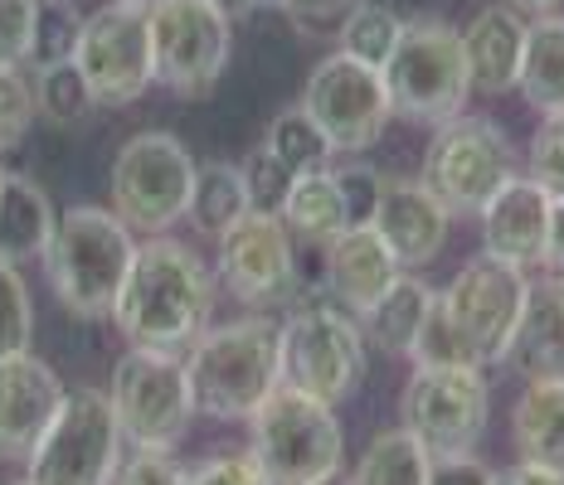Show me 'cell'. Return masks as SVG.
Segmentation results:
<instances>
[{"instance_id": "cell-45", "label": "cell", "mask_w": 564, "mask_h": 485, "mask_svg": "<svg viewBox=\"0 0 564 485\" xmlns=\"http://www.w3.org/2000/svg\"><path fill=\"white\" fill-rule=\"evenodd\" d=\"M555 277H564V199H555V209H550V233H545V263Z\"/></svg>"}, {"instance_id": "cell-19", "label": "cell", "mask_w": 564, "mask_h": 485, "mask_svg": "<svg viewBox=\"0 0 564 485\" xmlns=\"http://www.w3.org/2000/svg\"><path fill=\"white\" fill-rule=\"evenodd\" d=\"M448 209L429 195L419 180H384L380 209H375L370 229L380 233V243L394 253V263L404 272L429 267L448 243Z\"/></svg>"}, {"instance_id": "cell-52", "label": "cell", "mask_w": 564, "mask_h": 485, "mask_svg": "<svg viewBox=\"0 0 564 485\" xmlns=\"http://www.w3.org/2000/svg\"><path fill=\"white\" fill-rule=\"evenodd\" d=\"M10 485H30V481H10Z\"/></svg>"}, {"instance_id": "cell-28", "label": "cell", "mask_w": 564, "mask_h": 485, "mask_svg": "<svg viewBox=\"0 0 564 485\" xmlns=\"http://www.w3.org/2000/svg\"><path fill=\"white\" fill-rule=\"evenodd\" d=\"M243 214H249V195H243L239 165H229V161L195 165V185H191V205H185V219H191L199 233L219 239V233H225L229 223H239Z\"/></svg>"}, {"instance_id": "cell-49", "label": "cell", "mask_w": 564, "mask_h": 485, "mask_svg": "<svg viewBox=\"0 0 564 485\" xmlns=\"http://www.w3.org/2000/svg\"><path fill=\"white\" fill-rule=\"evenodd\" d=\"M117 5H137V10H151L156 0H117Z\"/></svg>"}, {"instance_id": "cell-21", "label": "cell", "mask_w": 564, "mask_h": 485, "mask_svg": "<svg viewBox=\"0 0 564 485\" xmlns=\"http://www.w3.org/2000/svg\"><path fill=\"white\" fill-rule=\"evenodd\" d=\"M463 58H467V78H473V88L491 92V98H501V92L516 88V78H521V54H525V20L516 5H481L473 15V25L463 34Z\"/></svg>"}, {"instance_id": "cell-35", "label": "cell", "mask_w": 564, "mask_h": 485, "mask_svg": "<svg viewBox=\"0 0 564 485\" xmlns=\"http://www.w3.org/2000/svg\"><path fill=\"white\" fill-rule=\"evenodd\" d=\"M525 165H531L525 180H535L550 199H564V112H550L545 122L535 126Z\"/></svg>"}, {"instance_id": "cell-22", "label": "cell", "mask_w": 564, "mask_h": 485, "mask_svg": "<svg viewBox=\"0 0 564 485\" xmlns=\"http://www.w3.org/2000/svg\"><path fill=\"white\" fill-rule=\"evenodd\" d=\"M507 364H516L525 378H564V277L555 272L525 287Z\"/></svg>"}, {"instance_id": "cell-50", "label": "cell", "mask_w": 564, "mask_h": 485, "mask_svg": "<svg viewBox=\"0 0 564 485\" xmlns=\"http://www.w3.org/2000/svg\"><path fill=\"white\" fill-rule=\"evenodd\" d=\"M258 5H278V0H258Z\"/></svg>"}, {"instance_id": "cell-8", "label": "cell", "mask_w": 564, "mask_h": 485, "mask_svg": "<svg viewBox=\"0 0 564 485\" xmlns=\"http://www.w3.org/2000/svg\"><path fill=\"white\" fill-rule=\"evenodd\" d=\"M507 180H516V146L491 117H453L423 151L419 185L448 214H481Z\"/></svg>"}, {"instance_id": "cell-23", "label": "cell", "mask_w": 564, "mask_h": 485, "mask_svg": "<svg viewBox=\"0 0 564 485\" xmlns=\"http://www.w3.org/2000/svg\"><path fill=\"white\" fill-rule=\"evenodd\" d=\"M54 223L58 219L50 195L25 175H6V185H0V263L25 267L34 257H44Z\"/></svg>"}, {"instance_id": "cell-51", "label": "cell", "mask_w": 564, "mask_h": 485, "mask_svg": "<svg viewBox=\"0 0 564 485\" xmlns=\"http://www.w3.org/2000/svg\"><path fill=\"white\" fill-rule=\"evenodd\" d=\"M0 185H6V165H0Z\"/></svg>"}, {"instance_id": "cell-42", "label": "cell", "mask_w": 564, "mask_h": 485, "mask_svg": "<svg viewBox=\"0 0 564 485\" xmlns=\"http://www.w3.org/2000/svg\"><path fill=\"white\" fill-rule=\"evenodd\" d=\"M360 0H278V10H288L302 25H332V20H346Z\"/></svg>"}, {"instance_id": "cell-33", "label": "cell", "mask_w": 564, "mask_h": 485, "mask_svg": "<svg viewBox=\"0 0 564 485\" xmlns=\"http://www.w3.org/2000/svg\"><path fill=\"white\" fill-rule=\"evenodd\" d=\"M34 112L54 126H78L93 112V92L74 64H54L34 74Z\"/></svg>"}, {"instance_id": "cell-12", "label": "cell", "mask_w": 564, "mask_h": 485, "mask_svg": "<svg viewBox=\"0 0 564 485\" xmlns=\"http://www.w3.org/2000/svg\"><path fill=\"white\" fill-rule=\"evenodd\" d=\"M195 161L171 132H141L122 141L112 161V214L132 233H171L185 219Z\"/></svg>"}, {"instance_id": "cell-40", "label": "cell", "mask_w": 564, "mask_h": 485, "mask_svg": "<svg viewBox=\"0 0 564 485\" xmlns=\"http://www.w3.org/2000/svg\"><path fill=\"white\" fill-rule=\"evenodd\" d=\"M185 485H268V481L249 452H229V456H209L195 471H185Z\"/></svg>"}, {"instance_id": "cell-37", "label": "cell", "mask_w": 564, "mask_h": 485, "mask_svg": "<svg viewBox=\"0 0 564 485\" xmlns=\"http://www.w3.org/2000/svg\"><path fill=\"white\" fill-rule=\"evenodd\" d=\"M239 175H243V195H249V209H258V214H278L282 199H288V189H292V180H297V175H292L278 156H268L263 146H258L253 156L239 165Z\"/></svg>"}, {"instance_id": "cell-15", "label": "cell", "mask_w": 564, "mask_h": 485, "mask_svg": "<svg viewBox=\"0 0 564 485\" xmlns=\"http://www.w3.org/2000/svg\"><path fill=\"white\" fill-rule=\"evenodd\" d=\"M74 68L84 74L93 108H127L156 82L151 74V34L147 10L137 5H102L84 20L74 49Z\"/></svg>"}, {"instance_id": "cell-46", "label": "cell", "mask_w": 564, "mask_h": 485, "mask_svg": "<svg viewBox=\"0 0 564 485\" xmlns=\"http://www.w3.org/2000/svg\"><path fill=\"white\" fill-rule=\"evenodd\" d=\"M205 5H215L219 15H225L229 25H234V20H243V15H249V10L258 5V0H205Z\"/></svg>"}, {"instance_id": "cell-36", "label": "cell", "mask_w": 564, "mask_h": 485, "mask_svg": "<svg viewBox=\"0 0 564 485\" xmlns=\"http://www.w3.org/2000/svg\"><path fill=\"white\" fill-rule=\"evenodd\" d=\"M34 117V82L20 68H0V156L30 136Z\"/></svg>"}, {"instance_id": "cell-30", "label": "cell", "mask_w": 564, "mask_h": 485, "mask_svg": "<svg viewBox=\"0 0 564 485\" xmlns=\"http://www.w3.org/2000/svg\"><path fill=\"white\" fill-rule=\"evenodd\" d=\"M78 34H84V15H78L74 0H34L25 64H34V74L54 64H74Z\"/></svg>"}, {"instance_id": "cell-5", "label": "cell", "mask_w": 564, "mask_h": 485, "mask_svg": "<svg viewBox=\"0 0 564 485\" xmlns=\"http://www.w3.org/2000/svg\"><path fill=\"white\" fill-rule=\"evenodd\" d=\"M525 272H516L497 257H473L443 291H433V306H438V321L453 340L457 364H473V370H487V364L507 360L511 335L521 326V306H525Z\"/></svg>"}, {"instance_id": "cell-6", "label": "cell", "mask_w": 564, "mask_h": 485, "mask_svg": "<svg viewBox=\"0 0 564 485\" xmlns=\"http://www.w3.org/2000/svg\"><path fill=\"white\" fill-rule=\"evenodd\" d=\"M380 78L390 92V112L423 126H443L463 117L467 92H473L463 40L443 20H409L394 54L384 58Z\"/></svg>"}, {"instance_id": "cell-32", "label": "cell", "mask_w": 564, "mask_h": 485, "mask_svg": "<svg viewBox=\"0 0 564 485\" xmlns=\"http://www.w3.org/2000/svg\"><path fill=\"white\" fill-rule=\"evenodd\" d=\"M263 151H268V156H278L292 175H316V170H326V161H332L326 136L316 132V122L302 108H288V112L273 117Z\"/></svg>"}, {"instance_id": "cell-31", "label": "cell", "mask_w": 564, "mask_h": 485, "mask_svg": "<svg viewBox=\"0 0 564 485\" xmlns=\"http://www.w3.org/2000/svg\"><path fill=\"white\" fill-rule=\"evenodd\" d=\"M399 34H404V20H399L394 10L360 0V5L340 20V49L336 54L356 58V64H366V68H384V58L394 54Z\"/></svg>"}, {"instance_id": "cell-13", "label": "cell", "mask_w": 564, "mask_h": 485, "mask_svg": "<svg viewBox=\"0 0 564 485\" xmlns=\"http://www.w3.org/2000/svg\"><path fill=\"white\" fill-rule=\"evenodd\" d=\"M151 74L175 98H209L229 64V20L205 0H156L147 10Z\"/></svg>"}, {"instance_id": "cell-25", "label": "cell", "mask_w": 564, "mask_h": 485, "mask_svg": "<svg viewBox=\"0 0 564 485\" xmlns=\"http://www.w3.org/2000/svg\"><path fill=\"white\" fill-rule=\"evenodd\" d=\"M516 88L535 112H564V15H540L525 25V54Z\"/></svg>"}, {"instance_id": "cell-11", "label": "cell", "mask_w": 564, "mask_h": 485, "mask_svg": "<svg viewBox=\"0 0 564 485\" xmlns=\"http://www.w3.org/2000/svg\"><path fill=\"white\" fill-rule=\"evenodd\" d=\"M487 398V374L473 364H414L399 398V418L433 461L473 456L491 412Z\"/></svg>"}, {"instance_id": "cell-44", "label": "cell", "mask_w": 564, "mask_h": 485, "mask_svg": "<svg viewBox=\"0 0 564 485\" xmlns=\"http://www.w3.org/2000/svg\"><path fill=\"white\" fill-rule=\"evenodd\" d=\"M491 485H564L560 471L550 466H531V461H516L507 471H491Z\"/></svg>"}, {"instance_id": "cell-18", "label": "cell", "mask_w": 564, "mask_h": 485, "mask_svg": "<svg viewBox=\"0 0 564 485\" xmlns=\"http://www.w3.org/2000/svg\"><path fill=\"white\" fill-rule=\"evenodd\" d=\"M550 209H555V199L535 180H525V175L507 180L491 195V205L481 209V253L516 267V272L540 267L545 263Z\"/></svg>"}, {"instance_id": "cell-14", "label": "cell", "mask_w": 564, "mask_h": 485, "mask_svg": "<svg viewBox=\"0 0 564 485\" xmlns=\"http://www.w3.org/2000/svg\"><path fill=\"white\" fill-rule=\"evenodd\" d=\"M302 112L316 122L332 151H370L390 126V92H384L380 68H366L346 54H332L312 68L307 92H302Z\"/></svg>"}, {"instance_id": "cell-29", "label": "cell", "mask_w": 564, "mask_h": 485, "mask_svg": "<svg viewBox=\"0 0 564 485\" xmlns=\"http://www.w3.org/2000/svg\"><path fill=\"white\" fill-rule=\"evenodd\" d=\"M429 471H433V456L404 428H390L366 447L350 485H429Z\"/></svg>"}, {"instance_id": "cell-2", "label": "cell", "mask_w": 564, "mask_h": 485, "mask_svg": "<svg viewBox=\"0 0 564 485\" xmlns=\"http://www.w3.org/2000/svg\"><path fill=\"white\" fill-rule=\"evenodd\" d=\"M185 360L195 412L209 418H253L258 404L282 384L278 378V321L243 316V321L215 326L195 340Z\"/></svg>"}, {"instance_id": "cell-34", "label": "cell", "mask_w": 564, "mask_h": 485, "mask_svg": "<svg viewBox=\"0 0 564 485\" xmlns=\"http://www.w3.org/2000/svg\"><path fill=\"white\" fill-rule=\"evenodd\" d=\"M30 340H34L30 291H25V282H20V267L0 263V360L30 354Z\"/></svg>"}, {"instance_id": "cell-38", "label": "cell", "mask_w": 564, "mask_h": 485, "mask_svg": "<svg viewBox=\"0 0 564 485\" xmlns=\"http://www.w3.org/2000/svg\"><path fill=\"white\" fill-rule=\"evenodd\" d=\"M332 180H336L340 205H346V223L350 229H370L384 195V175L370 170V165H340V170H332Z\"/></svg>"}, {"instance_id": "cell-10", "label": "cell", "mask_w": 564, "mask_h": 485, "mask_svg": "<svg viewBox=\"0 0 564 485\" xmlns=\"http://www.w3.org/2000/svg\"><path fill=\"white\" fill-rule=\"evenodd\" d=\"M108 404L122 442H132L137 452H171L195 418L185 360L161 350H127L112 370Z\"/></svg>"}, {"instance_id": "cell-16", "label": "cell", "mask_w": 564, "mask_h": 485, "mask_svg": "<svg viewBox=\"0 0 564 485\" xmlns=\"http://www.w3.org/2000/svg\"><path fill=\"white\" fill-rule=\"evenodd\" d=\"M219 282L243 306H273L292 297L297 287V253H292V233L282 229L278 214H258L249 209L239 223L219 233Z\"/></svg>"}, {"instance_id": "cell-24", "label": "cell", "mask_w": 564, "mask_h": 485, "mask_svg": "<svg viewBox=\"0 0 564 485\" xmlns=\"http://www.w3.org/2000/svg\"><path fill=\"white\" fill-rule=\"evenodd\" d=\"M516 452L531 466H550L564 476V378H531L511 412Z\"/></svg>"}, {"instance_id": "cell-4", "label": "cell", "mask_w": 564, "mask_h": 485, "mask_svg": "<svg viewBox=\"0 0 564 485\" xmlns=\"http://www.w3.org/2000/svg\"><path fill=\"white\" fill-rule=\"evenodd\" d=\"M278 378L282 388L336 408L366 378V335L350 311L326 301L297 306L278 326Z\"/></svg>"}, {"instance_id": "cell-48", "label": "cell", "mask_w": 564, "mask_h": 485, "mask_svg": "<svg viewBox=\"0 0 564 485\" xmlns=\"http://www.w3.org/2000/svg\"><path fill=\"white\" fill-rule=\"evenodd\" d=\"M312 485H350L346 476H340V471H336V476H326V481H312Z\"/></svg>"}, {"instance_id": "cell-47", "label": "cell", "mask_w": 564, "mask_h": 485, "mask_svg": "<svg viewBox=\"0 0 564 485\" xmlns=\"http://www.w3.org/2000/svg\"><path fill=\"white\" fill-rule=\"evenodd\" d=\"M507 5H521V10H540V15H555L564 0H507Z\"/></svg>"}, {"instance_id": "cell-1", "label": "cell", "mask_w": 564, "mask_h": 485, "mask_svg": "<svg viewBox=\"0 0 564 485\" xmlns=\"http://www.w3.org/2000/svg\"><path fill=\"white\" fill-rule=\"evenodd\" d=\"M209 316H215V277L205 257L166 233L137 243L132 272L112 306V321L127 335V345L185 354L209 330Z\"/></svg>"}, {"instance_id": "cell-43", "label": "cell", "mask_w": 564, "mask_h": 485, "mask_svg": "<svg viewBox=\"0 0 564 485\" xmlns=\"http://www.w3.org/2000/svg\"><path fill=\"white\" fill-rule=\"evenodd\" d=\"M429 485H491V471L477 456H448V461H433Z\"/></svg>"}, {"instance_id": "cell-26", "label": "cell", "mask_w": 564, "mask_h": 485, "mask_svg": "<svg viewBox=\"0 0 564 485\" xmlns=\"http://www.w3.org/2000/svg\"><path fill=\"white\" fill-rule=\"evenodd\" d=\"M278 219H282V229H288L292 239L316 243V247H326L332 239H340V233L350 229V223H346V205H340V195H336L332 170L297 175L292 189H288V199H282Z\"/></svg>"}, {"instance_id": "cell-3", "label": "cell", "mask_w": 564, "mask_h": 485, "mask_svg": "<svg viewBox=\"0 0 564 485\" xmlns=\"http://www.w3.org/2000/svg\"><path fill=\"white\" fill-rule=\"evenodd\" d=\"M137 243L132 229L98 205H78L54 223V239L44 247V272H50L54 297L84 321L112 316L122 282L132 272Z\"/></svg>"}, {"instance_id": "cell-20", "label": "cell", "mask_w": 564, "mask_h": 485, "mask_svg": "<svg viewBox=\"0 0 564 485\" xmlns=\"http://www.w3.org/2000/svg\"><path fill=\"white\" fill-rule=\"evenodd\" d=\"M322 253H326V291H332L340 301V311H350V316H366L399 282V272H404L375 229H346L340 239L326 243Z\"/></svg>"}, {"instance_id": "cell-27", "label": "cell", "mask_w": 564, "mask_h": 485, "mask_svg": "<svg viewBox=\"0 0 564 485\" xmlns=\"http://www.w3.org/2000/svg\"><path fill=\"white\" fill-rule=\"evenodd\" d=\"M429 301H433V287H423L419 277L399 272L394 287L384 291V297L375 301L366 316H360V321H366L360 335H366L375 350L404 354V360H409V350H414V335H419V326H423V311H429Z\"/></svg>"}, {"instance_id": "cell-41", "label": "cell", "mask_w": 564, "mask_h": 485, "mask_svg": "<svg viewBox=\"0 0 564 485\" xmlns=\"http://www.w3.org/2000/svg\"><path fill=\"white\" fill-rule=\"evenodd\" d=\"M112 485H185V466H175L171 452H137L117 466Z\"/></svg>"}, {"instance_id": "cell-9", "label": "cell", "mask_w": 564, "mask_h": 485, "mask_svg": "<svg viewBox=\"0 0 564 485\" xmlns=\"http://www.w3.org/2000/svg\"><path fill=\"white\" fill-rule=\"evenodd\" d=\"M30 485H112L122 466V432L102 388H74L50 432L25 456Z\"/></svg>"}, {"instance_id": "cell-17", "label": "cell", "mask_w": 564, "mask_h": 485, "mask_svg": "<svg viewBox=\"0 0 564 485\" xmlns=\"http://www.w3.org/2000/svg\"><path fill=\"white\" fill-rule=\"evenodd\" d=\"M68 388L58 374L34 354L0 360V461H25L44 432H50L54 412L64 408Z\"/></svg>"}, {"instance_id": "cell-39", "label": "cell", "mask_w": 564, "mask_h": 485, "mask_svg": "<svg viewBox=\"0 0 564 485\" xmlns=\"http://www.w3.org/2000/svg\"><path fill=\"white\" fill-rule=\"evenodd\" d=\"M34 0H0V68H20L30 54Z\"/></svg>"}, {"instance_id": "cell-7", "label": "cell", "mask_w": 564, "mask_h": 485, "mask_svg": "<svg viewBox=\"0 0 564 485\" xmlns=\"http://www.w3.org/2000/svg\"><path fill=\"white\" fill-rule=\"evenodd\" d=\"M249 428H253L249 456L258 461L268 485H312L340 471L346 442H340L336 408L316 404V398H302L278 384L258 404Z\"/></svg>"}]
</instances>
